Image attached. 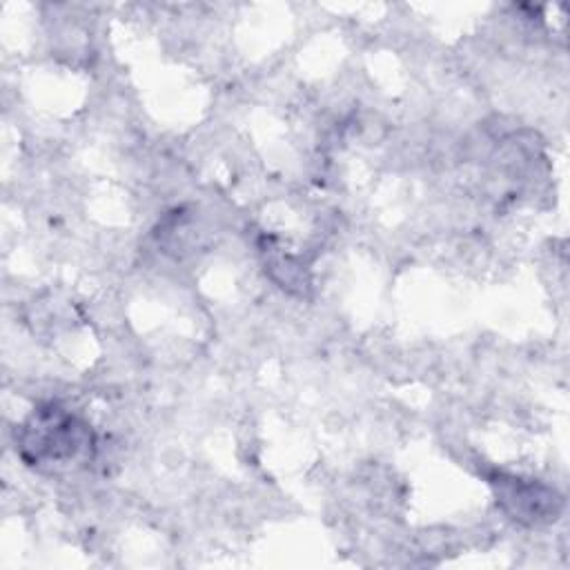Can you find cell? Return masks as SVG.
Listing matches in <instances>:
<instances>
[{"label": "cell", "mask_w": 570, "mask_h": 570, "mask_svg": "<svg viewBox=\"0 0 570 570\" xmlns=\"http://www.w3.org/2000/svg\"><path fill=\"white\" fill-rule=\"evenodd\" d=\"M18 448L31 465H65L91 454V430L60 405L47 403L20 425Z\"/></svg>", "instance_id": "6da1fadb"}, {"label": "cell", "mask_w": 570, "mask_h": 570, "mask_svg": "<svg viewBox=\"0 0 570 570\" xmlns=\"http://www.w3.org/2000/svg\"><path fill=\"white\" fill-rule=\"evenodd\" d=\"M494 483L499 503L512 519L523 523H543L554 519L561 510V499L557 492L541 483L503 474H499Z\"/></svg>", "instance_id": "7a4b0ae2"}]
</instances>
